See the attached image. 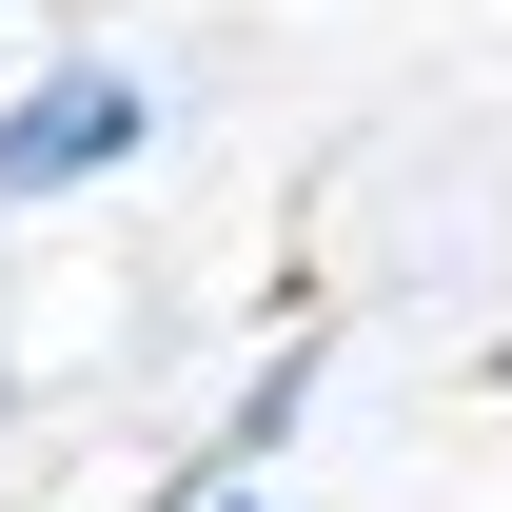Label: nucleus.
Returning a JSON list of instances; mask_svg holds the SVG:
<instances>
[{
  "mask_svg": "<svg viewBox=\"0 0 512 512\" xmlns=\"http://www.w3.org/2000/svg\"><path fill=\"white\" fill-rule=\"evenodd\" d=\"M138 138H158V99H138L119 60H60V79H20V99H0V217H40V197H99L138 158Z\"/></svg>",
  "mask_w": 512,
  "mask_h": 512,
  "instance_id": "1",
  "label": "nucleus"
},
{
  "mask_svg": "<svg viewBox=\"0 0 512 512\" xmlns=\"http://www.w3.org/2000/svg\"><path fill=\"white\" fill-rule=\"evenodd\" d=\"M197 512H276V493H197Z\"/></svg>",
  "mask_w": 512,
  "mask_h": 512,
  "instance_id": "2",
  "label": "nucleus"
},
{
  "mask_svg": "<svg viewBox=\"0 0 512 512\" xmlns=\"http://www.w3.org/2000/svg\"><path fill=\"white\" fill-rule=\"evenodd\" d=\"M493 375H512V355H493Z\"/></svg>",
  "mask_w": 512,
  "mask_h": 512,
  "instance_id": "3",
  "label": "nucleus"
}]
</instances>
